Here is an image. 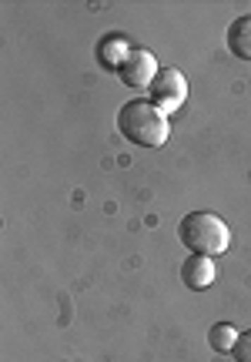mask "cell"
I'll return each instance as SVG.
<instances>
[{
	"label": "cell",
	"mask_w": 251,
	"mask_h": 362,
	"mask_svg": "<svg viewBox=\"0 0 251 362\" xmlns=\"http://www.w3.org/2000/svg\"><path fill=\"white\" fill-rule=\"evenodd\" d=\"M118 131L124 134V141L137 144V148H164L171 134V121L147 98H131L128 104H121Z\"/></svg>",
	"instance_id": "obj_1"
},
{
	"label": "cell",
	"mask_w": 251,
	"mask_h": 362,
	"mask_svg": "<svg viewBox=\"0 0 251 362\" xmlns=\"http://www.w3.org/2000/svg\"><path fill=\"white\" fill-rule=\"evenodd\" d=\"M178 238L191 255H225L231 245V228L225 225V218H218L214 211H191L178 225Z\"/></svg>",
	"instance_id": "obj_2"
},
{
	"label": "cell",
	"mask_w": 251,
	"mask_h": 362,
	"mask_svg": "<svg viewBox=\"0 0 251 362\" xmlns=\"http://www.w3.org/2000/svg\"><path fill=\"white\" fill-rule=\"evenodd\" d=\"M147 101L154 107H161L164 115L178 111L188 101V78L178 67H161L158 78L151 81V88H147Z\"/></svg>",
	"instance_id": "obj_3"
},
{
	"label": "cell",
	"mask_w": 251,
	"mask_h": 362,
	"mask_svg": "<svg viewBox=\"0 0 251 362\" xmlns=\"http://www.w3.org/2000/svg\"><path fill=\"white\" fill-rule=\"evenodd\" d=\"M158 57L147 51V47H134L128 57H124V64L118 67V78L128 84V88L141 90V88H151V81L158 78Z\"/></svg>",
	"instance_id": "obj_4"
},
{
	"label": "cell",
	"mask_w": 251,
	"mask_h": 362,
	"mask_svg": "<svg viewBox=\"0 0 251 362\" xmlns=\"http://www.w3.org/2000/svg\"><path fill=\"white\" fill-rule=\"evenodd\" d=\"M214 279H218V265H214V259H208V255H188L185 265H181V282H185L188 288H195V292L208 288Z\"/></svg>",
	"instance_id": "obj_5"
},
{
	"label": "cell",
	"mask_w": 251,
	"mask_h": 362,
	"mask_svg": "<svg viewBox=\"0 0 251 362\" xmlns=\"http://www.w3.org/2000/svg\"><path fill=\"white\" fill-rule=\"evenodd\" d=\"M228 51L241 57V61H251V17H238L228 27Z\"/></svg>",
	"instance_id": "obj_6"
},
{
	"label": "cell",
	"mask_w": 251,
	"mask_h": 362,
	"mask_svg": "<svg viewBox=\"0 0 251 362\" xmlns=\"http://www.w3.org/2000/svg\"><path fill=\"white\" fill-rule=\"evenodd\" d=\"M238 329L231 322H218V325H212L208 329V346H212L214 352H231L235 349V342H238Z\"/></svg>",
	"instance_id": "obj_7"
},
{
	"label": "cell",
	"mask_w": 251,
	"mask_h": 362,
	"mask_svg": "<svg viewBox=\"0 0 251 362\" xmlns=\"http://www.w3.org/2000/svg\"><path fill=\"white\" fill-rule=\"evenodd\" d=\"M131 51L134 47L124 37H104L101 40V61H104L107 67H114V71L124 64V57H128Z\"/></svg>",
	"instance_id": "obj_8"
},
{
	"label": "cell",
	"mask_w": 251,
	"mask_h": 362,
	"mask_svg": "<svg viewBox=\"0 0 251 362\" xmlns=\"http://www.w3.org/2000/svg\"><path fill=\"white\" fill-rule=\"evenodd\" d=\"M231 356H235V362H251V329H245V332L238 336V342H235Z\"/></svg>",
	"instance_id": "obj_9"
}]
</instances>
